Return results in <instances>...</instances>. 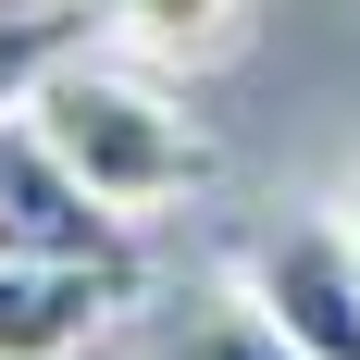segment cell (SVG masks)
<instances>
[{"mask_svg": "<svg viewBox=\"0 0 360 360\" xmlns=\"http://www.w3.org/2000/svg\"><path fill=\"white\" fill-rule=\"evenodd\" d=\"M236 286L286 323L298 360H360V249H348V212H311L286 236H261L236 261Z\"/></svg>", "mask_w": 360, "mask_h": 360, "instance_id": "obj_2", "label": "cell"}, {"mask_svg": "<svg viewBox=\"0 0 360 360\" xmlns=\"http://www.w3.org/2000/svg\"><path fill=\"white\" fill-rule=\"evenodd\" d=\"M0 261H112V274H137L124 212H100L37 149V124H0Z\"/></svg>", "mask_w": 360, "mask_h": 360, "instance_id": "obj_3", "label": "cell"}, {"mask_svg": "<svg viewBox=\"0 0 360 360\" xmlns=\"http://www.w3.org/2000/svg\"><path fill=\"white\" fill-rule=\"evenodd\" d=\"M0 13H75V0H0Z\"/></svg>", "mask_w": 360, "mask_h": 360, "instance_id": "obj_9", "label": "cell"}, {"mask_svg": "<svg viewBox=\"0 0 360 360\" xmlns=\"http://www.w3.org/2000/svg\"><path fill=\"white\" fill-rule=\"evenodd\" d=\"M100 13H112V50L149 75H212L249 37V0H100Z\"/></svg>", "mask_w": 360, "mask_h": 360, "instance_id": "obj_5", "label": "cell"}, {"mask_svg": "<svg viewBox=\"0 0 360 360\" xmlns=\"http://www.w3.org/2000/svg\"><path fill=\"white\" fill-rule=\"evenodd\" d=\"M149 360H298V348H286V323H274V311L236 286V298H199V311H174V323L149 335Z\"/></svg>", "mask_w": 360, "mask_h": 360, "instance_id": "obj_6", "label": "cell"}, {"mask_svg": "<svg viewBox=\"0 0 360 360\" xmlns=\"http://www.w3.org/2000/svg\"><path fill=\"white\" fill-rule=\"evenodd\" d=\"M75 50V13H0V124L37 100V75Z\"/></svg>", "mask_w": 360, "mask_h": 360, "instance_id": "obj_7", "label": "cell"}, {"mask_svg": "<svg viewBox=\"0 0 360 360\" xmlns=\"http://www.w3.org/2000/svg\"><path fill=\"white\" fill-rule=\"evenodd\" d=\"M25 124H37V149L63 162L100 212H174V199H199L212 186V124L162 87L149 63H87V50H63V63L37 75V100H25Z\"/></svg>", "mask_w": 360, "mask_h": 360, "instance_id": "obj_1", "label": "cell"}, {"mask_svg": "<svg viewBox=\"0 0 360 360\" xmlns=\"http://www.w3.org/2000/svg\"><path fill=\"white\" fill-rule=\"evenodd\" d=\"M124 298H137V274H112V261H0V360L100 348Z\"/></svg>", "mask_w": 360, "mask_h": 360, "instance_id": "obj_4", "label": "cell"}, {"mask_svg": "<svg viewBox=\"0 0 360 360\" xmlns=\"http://www.w3.org/2000/svg\"><path fill=\"white\" fill-rule=\"evenodd\" d=\"M335 212H348V249H360V149H348V199H335Z\"/></svg>", "mask_w": 360, "mask_h": 360, "instance_id": "obj_8", "label": "cell"}]
</instances>
